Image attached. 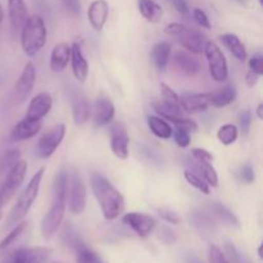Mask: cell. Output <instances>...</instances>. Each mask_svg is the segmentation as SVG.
<instances>
[{
  "label": "cell",
  "instance_id": "cell-1",
  "mask_svg": "<svg viewBox=\"0 0 263 263\" xmlns=\"http://www.w3.org/2000/svg\"><path fill=\"white\" fill-rule=\"evenodd\" d=\"M68 174L64 170H61L55 175L54 180V197L50 208L41 221V234L44 239L49 240L53 238L54 234L58 231L62 225L66 213L67 205V189H68Z\"/></svg>",
  "mask_w": 263,
  "mask_h": 263
},
{
  "label": "cell",
  "instance_id": "cell-2",
  "mask_svg": "<svg viewBox=\"0 0 263 263\" xmlns=\"http://www.w3.org/2000/svg\"><path fill=\"white\" fill-rule=\"evenodd\" d=\"M91 189L105 220L113 221L125 210V198L100 174L91 175Z\"/></svg>",
  "mask_w": 263,
  "mask_h": 263
},
{
  "label": "cell",
  "instance_id": "cell-3",
  "mask_svg": "<svg viewBox=\"0 0 263 263\" xmlns=\"http://www.w3.org/2000/svg\"><path fill=\"white\" fill-rule=\"evenodd\" d=\"M44 172H45V168L41 167V168H39V171L31 177L30 182H28L27 186L25 187V190L21 193L17 202H15L14 207L10 211L9 216H8L7 218V222H5V228H13V226L17 225L18 222H21V221L26 217L28 211L32 207L33 202H35L36 198H37L39 192H40V185L44 176Z\"/></svg>",
  "mask_w": 263,
  "mask_h": 263
},
{
  "label": "cell",
  "instance_id": "cell-4",
  "mask_svg": "<svg viewBox=\"0 0 263 263\" xmlns=\"http://www.w3.org/2000/svg\"><path fill=\"white\" fill-rule=\"evenodd\" d=\"M45 22L40 15H31L21 28V45L27 57H33L46 44Z\"/></svg>",
  "mask_w": 263,
  "mask_h": 263
},
{
  "label": "cell",
  "instance_id": "cell-5",
  "mask_svg": "<svg viewBox=\"0 0 263 263\" xmlns=\"http://www.w3.org/2000/svg\"><path fill=\"white\" fill-rule=\"evenodd\" d=\"M164 32L167 35L176 36L179 43L194 54H202L204 48L203 35L197 30L186 27L181 23H170L164 27Z\"/></svg>",
  "mask_w": 263,
  "mask_h": 263
},
{
  "label": "cell",
  "instance_id": "cell-6",
  "mask_svg": "<svg viewBox=\"0 0 263 263\" xmlns=\"http://www.w3.org/2000/svg\"><path fill=\"white\" fill-rule=\"evenodd\" d=\"M27 162L20 159L8 171L4 182L2 185V189H0V210L14 197V194L18 192L21 185L23 184L26 174H27Z\"/></svg>",
  "mask_w": 263,
  "mask_h": 263
},
{
  "label": "cell",
  "instance_id": "cell-7",
  "mask_svg": "<svg viewBox=\"0 0 263 263\" xmlns=\"http://www.w3.org/2000/svg\"><path fill=\"white\" fill-rule=\"evenodd\" d=\"M64 135H66V126L63 123H57L49 127L39 139L36 145V156L41 159L50 158L63 141Z\"/></svg>",
  "mask_w": 263,
  "mask_h": 263
},
{
  "label": "cell",
  "instance_id": "cell-8",
  "mask_svg": "<svg viewBox=\"0 0 263 263\" xmlns=\"http://www.w3.org/2000/svg\"><path fill=\"white\" fill-rule=\"evenodd\" d=\"M203 51H204L205 58H207L210 73L212 79L216 82L226 81L229 77V67L220 46L213 43V41H208V43H205Z\"/></svg>",
  "mask_w": 263,
  "mask_h": 263
},
{
  "label": "cell",
  "instance_id": "cell-9",
  "mask_svg": "<svg viewBox=\"0 0 263 263\" xmlns=\"http://www.w3.org/2000/svg\"><path fill=\"white\" fill-rule=\"evenodd\" d=\"M68 208L73 215H81L86 208V186L84 180L77 172H74L68 179Z\"/></svg>",
  "mask_w": 263,
  "mask_h": 263
},
{
  "label": "cell",
  "instance_id": "cell-10",
  "mask_svg": "<svg viewBox=\"0 0 263 263\" xmlns=\"http://www.w3.org/2000/svg\"><path fill=\"white\" fill-rule=\"evenodd\" d=\"M122 222L133 229L140 238H146L151 235L157 225L156 220L152 216L139 212L126 213L122 217Z\"/></svg>",
  "mask_w": 263,
  "mask_h": 263
},
{
  "label": "cell",
  "instance_id": "cell-11",
  "mask_svg": "<svg viewBox=\"0 0 263 263\" xmlns=\"http://www.w3.org/2000/svg\"><path fill=\"white\" fill-rule=\"evenodd\" d=\"M181 109L186 113L204 112L212 105V94L210 92H184L180 97Z\"/></svg>",
  "mask_w": 263,
  "mask_h": 263
},
{
  "label": "cell",
  "instance_id": "cell-12",
  "mask_svg": "<svg viewBox=\"0 0 263 263\" xmlns=\"http://www.w3.org/2000/svg\"><path fill=\"white\" fill-rule=\"evenodd\" d=\"M36 80V68L32 62H27L23 67L20 79L14 85V98L18 103H23L30 95Z\"/></svg>",
  "mask_w": 263,
  "mask_h": 263
},
{
  "label": "cell",
  "instance_id": "cell-13",
  "mask_svg": "<svg viewBox=\"0 0 263 263\" xmlns=\"http://www.w3.org/2000/svg\"><path fill=\"white\" fill-rule=\"evenodd\" d=\"M51 107H53L51 95L49 94L48 91L39 92L37 95H35V97L32 98V100H31L30 104H28L25 118L32 121H41L45 116H48Z\"/></svg>",
  "mask_w": 263,
  "mask_h": 263
},
{
  "label": "cell",
  "instance_id": "cell-14",
  "mask_svg": "<svg viewBox=\"0 0 263 263\" xmlns=\"http://www.w3.org/2000/svg\"><path fill=\"white\" fill-rule=\"evenodd\" d=\"M128 144H130V138H128L127 130L122 123H116L110 130V149L113 154L120 159L128 158Z\"/></svg>",
  "mask_w": 263,
  "mask_h": 263
},
{
  "label": "cell",
  "instance_id": "cell-15",
  "mask_svg": "<svg viewBox=\"0 0 263 263\" xmlns=\"http://www.w3.org/2000/svg\"><path fill=\"white\" fill-rule=\"evenodd\" d=\"M51 251L45 247L21 248L9 256L10 263H48Z\"/></svg>",
  "mask_w": 263,
  "mask_h": 263
},
{
  "label": "cell",
  "instance_id": "cell-16",
  "mask_svg": "<svg viewBox=\"0 0 263 263\" xmlns=\"http://www.w3.org/2000/svg\"><path fill=\"white\" fill-rule=\"evenodd\" d=\"M109 14V5L107 0H94L87 10V18L95 31H102Z\"/></svg>",
  "mask_w": 263,
  "mask_h": 263
},
{
  "label": "cell",
  "instance_id": "cell-17",
  "mask_svg": "<svg viewBox=\"0 0 263 263\" xmlns=\"http://www.w3.org/2000/svg\"><path fill=\"white\" fill-rule=\"evenodd\" d=\"M41 126H43L41 121H32L27 120V118H23L22 121H20L12 128V131H10V139L13 141L28 140V139L37 135L39 131L41 130Z\"/></svg>",
  "mask_w": 263,
  "mask_h": 263
},
{
  "label": "cell",
  "instance_id": "cell-18",
  "mask_svg": "<svg viewBox=\"0 0 263 263\" xmlns=\"http://www.w3.org/2000/svg\"><path fill=\"white\" fill-rule=\"evenodd\" d=\"M71 63H72V72L76 80L80 82H85L89 74V64H87L86 58L82 53L81 48L77 43H73L71 46Z\"/></svg>",
  "mask_w": 263,
  "mask_h": 263
},
{
  "label": "cell",
  "instance_id": "cell-19",
  "mask_svg": "<svg viewBox=\"0 0 263 263\" xmlns=\"http://www.w3.org/2000/svg\"><path fill=\"white\" fill-rule=\"evenodd\" d=\"M69 59H71V45H68L67 43H58L51 50L49 66H50L51 71L59 73L66 69Z\"/></svg>",
  "mask_w": 263,
  "mask_h": 263
},
{
  "label": "cell",
  "instance_id": "cell-20",
  "mask_svg": "<svg viewBox=\"0 0 263 263\" xmlns=\"http://www.w3.org/2000/svg\"><path fill=\"white\" fill-rule=\"evenodd\" d=\"M189 166L192 167V170L189 171L194 172L198 176L202 177L205 182H207L210 186H217L218 184V175L216 172L215 167L211 164V162H204V161H198V159H190Z\"/></svg>",
  "mask_w": 263,
  "mask_h": 263
},
{
  "label": "cell",
  "instance_id": "cell-21",
  "mask_svg": "<svg viewBox=\"0 0 263 263\" xmlns=\"http://www.w3.org/2000/svg\"><path fill=\"white\" fill-rule=\"evenodd\" d=\"M8 15L14 30H21L28 18L27 7L23 0H8Z\"/></svg>",
  "mask_w": 263,
  "mask_h": 263
},
{
  "label": "cell",
  "instance_id": "cell-22",
  "mask_svg": "<svg viewBox=\"0 0 263 263\" xmlns=\"http://www.w3.org/2000/svg\"><path fill=\"white\" fill-rule=\"evenodd\" d=\"M116 108L109 99L99 98L94 105V122L97 126H105L113 120Z\"/></svg>",
  "mask_w": 263,
  "mask_h": 263
},
{
  "label": "cell",
  "instance_id": "cell-23",
  "mask_svg": "<svg viewBox=\"0 0 263 263\" xmlns=\"http://www.w3.org/2000/svg\"><path fill=\"white\" fill-rule=\"evenodd\" d=\"M174 66L177 71H180L184 74H187V76H194V74L199 73L200 69H202L199 61L193 58L190 54L185 53V51H177L175 54Z\"/></svg>",
  "mask_w": 263,
  "mask_h": 263
},
{
  "label": "cell",
  "instance_id": "cell-24",
  "mask_svg": "<svg viewBox=\"0 0 263 263\" xmlns=\"http://www.w3.org/2000/svg\"><path fill=\"white\" fill-rule=\"evenodd\" d=\"M170 55H171V45L166 41L157 43L152 50V59H153L154 66L158 71H164L170 62Z\"/></svg>",
  "mask_w": 263,
  "mask_h": 263
},
{
  "label": "cell",
  "instance_id": "cell-25",
  "mask_svg": "<svg viewBox=\"0 0 263 263\" xmlns=\"http://www.w3.org/2000/svg\"><path fill=\"white\" fill-rule=\"evenodd\" d=\"M139 12L151 23H158L163 14L161 5L153 0H139Z\"/></svg>",
  "mask_w": 263,
  "mask_h": 263
},
{
  "label": "cell",
  "instance_id": "cell-26",
  "mask_svg": "<svg viewBox=\"0 0 263 263\" xmlns=\"http://www.w3.org/2000/svg\"><path fill=\"white\" fill-rule=\"evenodd\" d=\"M221 40H222L223 45L230 50V53L235 57L238 61L244 62L248 58V54H247L246 48H244L243 43L240 41V39L234 33H225V35L221 36Z\"/></svg>",
  "mask_w": 263,
  "mask_h": 263
},
{
  "label": "cell",
  "instance_id": "cell-27",
  "mask_svg": "<svg viewBox=\"0 0 263 263\" xmlns=\"http://www.w3.org/2000/svg\"><path fill=\"white\" fill-rule=\"evenodd\" d=\"M72 113H73V121L76 125H84L89 121L91 115V108L86 98L77 97L72 103Z\"/></svg>",
  "mask_w": 263,
  "mask_h": 263
},
{
  "label": "cell",
  "instance_id": "cell-28",
  "mask_svg": "<svg viewBox=\"0 0 263 263\" xmlns=\"http://www.w3.org/2000/svg\"><path fill=\"white\" fill-rule=\"evenodd\" d=\"M148 127L153 135H156L159 139H164V140L171 138L172 133H174V130L168 125V122H166L163 118L158 117V116H149Z\"/></svg>",
  "mask_w": 263,
  "mask_h": 263
},
{
  "label": "cell",
  "instance_id": "cell-29",
  "mask_svg": "<svg viewBox=\"0 0 263 263\" xmlns=\"http://www.w3.org/2000/svg\"><path fill=\"white\" fill-rule=\"evenodd\" d=\"M189 220L192 222V225L195 229H198L200 233H211V231H213V228H215L212 215H208L205 212L193 211L189 215Z\"/></svg>",
  "mask_w": 263,
  "mask_h": 263
},
{
  "label": "cell",
  "instance_id": "cell-30",
  "mask_svg": "<svg viewBox=\"0 0 263 263\" xmlns=\"http://www.w3.org/2000/svg\"><path fill=\"white\" fill-rule=\"evenodd\" d=\"M210 211L215 217H217L221 222L226 223L229 226H234V228H239V220L236 218V216L231 212L229 208H226L225 205H222L221 203H212L210 205Z\"/></svg>",
  "mask_w": 263,
  "mask_h": 263
},
{
  "label": "cell",
  "instance_id": "cell-31",
  "mask_svg": "<svg viewBox=\"0 0 263 263\" xmlns=\"http://www.w3.org/2000/svg\"><path fill=\"white\" fill-rule=\"evenodd\" d=\"M152 107H153V109L156 110V113H158V115L161 116L163 120L171 121V122H174L175 120H177V118H180L184 116L182 115V112H184V110L179 109V108L171 107V105L166 104V103H163L162 100L152 103Z\"/></svg>",
  "mask_w": 263,
  "mask_h": 263
},
{
  "label": "cell",
  "instance_id": "cell-32",
  "mask_svg": "<svg viewBox=\"0 0 263 263\" xmlns=\"http://www.w3.org/2000/svg\"><path fill=\"white\" fill-rule=\"evenodd\" d=\"M236 98V90L233 85L225 86L222 90L217 92V94L212 95V105L217 108L226 107V105L231 104Z\"/></svg>",
  "mask_w": 263,
  "mask_h": 263
},
{
  "label": "cell",
  "instance_id": "cell-33",
  "mask_svg": "<svg viewBox=\"0 0 263 263\" xmlns=\"http://www.w3.org/2000/svg\"><path fill=\"white\" fill-rule=\"evenodd\" d=\"M73 251L76 252V263H105L94 251L87 248L82 241Z\"/></svg>",
  "mask_w": 263,
  "mask_h": 263
},
{
  "label": "cell",
  "instance_id": "cell-34",
  "mask_svg": "<svg viewBox=\"0 0 263 263\" xmlns=\"http://www.w3.org/2000/svg\"><path fill=\"white\" fill-rule=\"evenodd\" d=\"M239 130L233 123H226L221 126L217 131V139L223 144V145H231L238 140Z\"/></svg>",
  "mask_w": 263,
  "mask_h": 263
},
{
  "label": "cell",
  "instance_id": "cell-35",
  "mask_svg": "<svg viewBox=\"0 0 263 263\" xmlns=\"http://www.w3.org/2000/svg\"><path fill=\"white\" fill-rule=\"evenodd\" d=\"M27 225L28 223L26 222V221H21V222H18L17 225L13 226L12 230H10V233L7 234V236H5V238L0 241V251H3V249H7L8 247L12 246V244L14 243V241L17 240L21 235H22L23 231L27 229Z\"/></svg>",
  "mask_w": 263,
  "mask_h": 263
},
{
  "label": "cell",
  "instance_id": "cell-36",
  "mask_svg": "<svg viewBox=\"0 0 263 263\" xmlns=\"http://www.w3.org/2000/svg\"><path fill=\"white\" fill-rule=\"evenodd\" d=\"M184 177H185V180H186V181L189 182V184L192 185L193 187H195L197 190H199L200 193H203V194H205V195L210 194V187L211 186L207 184V182L204 181V180L202 179V177L198 176L197 174H194V172L186 170V171L184 172Z\"/></svg>",
  "mask_w": 263,
  "mask_h": 263
},
{
  "label": "cell",
  "instance_id": "cell-37",
  "mask_svg": "<svg viewBox=\"0 0 263 263\" xmlns=\"http://www.w3.org/2000/svg\"><path fill=\"white\" fill-rule=\"evenodd\" d=\"M161 95H162V102L166 104L171 105L174 108H179L181 109V104H180V97L168 86L167 84H161Z\"/></svg>",
  "mask_w": 263,
  "mask_h": 263
},
{
  "label": "cell",
  "instance_id": "cell-38",
  "mask_svg": "<svg viewBox=\"0 0 263 263\" xmlns=\"http://www.w3.org/2000/svg\"><path fill=\"white\" fill-rule=\"evenodd\" d=\"M20 161V151L17 149H10L4 153L2 157V170H10L17 162Z\"/></svg>",
  "mask_w": 263,
  "mask_h": 263
},
{
  "label": "cell",
  "instance_id": "cell-39",
  "mask_svg": "<svg viewBox=\"0 0 263 263\" xmlns=\"http://www.w3.org/2000/svg\"><path fill=\"white\" fill-rule=\"evenodd\" d=\"M158 215L163 218L166 222L172 223V225H179L181 222V217L179 216V213L176 211H174L170 207H161L158 210Z\"/></svg>",
  "mask_w": 263,
  "mask_h": 263
},
{
  "label": "cell",
  "instance_id": "cell-40",
  "mask_svg": "<svg viewBox=\"0 0 263 263\" xmlns=\"http://www.w3.org/2000/svg\"><path fill=\"white\" fill-rule=\"evenodd\" d=\"M139 154L144 157V159L148 162H151L152 164H156V166H161L162 164V157L159 156L157 152H154L153 149L148 148L145 145L140 146V151H139Z\"/></svg>",
  "mask_w": 263,
  "mask_h": 263
},
{
  "label": "cell",
  "instance_id": "cell-41",
  "mask_svg": "<svg viewBox=\"0 0 263 263\" xmlns=\"http://www.w3.org/2000/svg\"><path fill=\"white\" fill-rule=\"evenodd\" d=\"M239 126H240V130L243 133V135H248L249 131H251L252 126V113L251 110L246 109L241 110L240 115H239Z\"/></svg>",
  "mask_w": 263,
  "mask_h": 263
},
{
  "label": "cell",
  "instance_id": "cell-42",
  "mask_svg": "<svg viewBox=\"0 0 263 263\" xmlns=\"http://www.w3.org/2000/svg\"><path fill=\"white\" fill-rule=\"evenodd\" d=\"M172 135H174L175 141H176L177 145L181 146V148H187V146L190 145L192 139H190L189 131L184 130V128H176V131L172 133Z\"/></svg>",
  "mask_w": 263,
  "mask_h": 263
},
{
  "label": "cell",
  "instance_id": "cell-43",
  "mask_svg": "<svg viewBox=\"0 0 263 263\" xmlns=\"http://www.w3.org/2000/svg\"><path fill=\"white\" fill-rule=\"evenodd\" d=\"M208 258H210V263H230L225 254L222 253L218 247L211 246L210 252H208Z\"/></svg>",
  "mask_w": 263,
  "mask_h": 263
},
{
  "label": "cell",
  "instance_id": "cell-44",
  "mask_svg": "<svg viewBox=\"0 0 263 263\" xmlns=\"http://www.w3.org/2000/svg\"><path fill=\"white\" fill-rule=\"evenodd\" d=\"M193 18H194V21L200 26V27L207 28V30L211 28L210 18L205 14L204 10H202L200 8H194V9H193Z\"/></svg>",
  "mask_w": 263,
  "mask_h": 263
},
{
  "label": "cell",
  "instance_id": "cell-45",
  "mask_svg": "<svg viewBox=\"0 0 263 263\" xmlns=\"http://www.w3.org/2000/svg\"><path fill=\"white\" fill-rule=\"evenodd\" d=\"M239 179L240 181L246 182V184H252L254 182V179H256V174H254V170L251 164H244L243 167L239 171Z\"/></svg>",
  "mask_w": 263,
  "mask_h": 263
},
{
  "label": "cell",
  "instance_id": "cell-46",
  "mask_svg": "<svg viewBox=\"0 0 263 263\" xmlns=\"http://www.w3.org/2000/svg\"><path fill=\"white\" fill-rule=\"evenodd\" d=\"M159 239H161L164 244H174L176 243L177 240L176 234H175L171 229L167 228V226H161V228H159Z\"/></svg>",
  "mask_w": 263,
  "mask_h": 263
},
{
  "label": "cell",
  "instance_id": "cell-47",
  "mask_svg": "<svg viewBox=\"0 0 263 263\" xmlns=\"http://www.w3.org/2000/svg\"><path fill=\"white\" fill-rule=\"evenodd\" d=\"M63 7L73 15H80L81 13V2L80 0H61Z\"/></svg>",
  "mask_w": 263,
  "mask_h": 263
},
{
  "label": "cell",
  "instance_id": "cell-48",
  "mask_svg": "<svg viewBox=\"0 0 263 263\" xmlns=\"http://www.w3.org/2000/svg\"><path fill=\"white\" fill-rule=\"evenodd\" d=\"M192 156L194 159H198V161H204V162H212L213 156L208 151L202 148H194L192 149Z\"/></svg>",
  "mask_w": 263,
  "mask_h": 263
},
{
  "label": "cell",
  "instance_id": "cell-49",
  "mask_svg": "<svg viewBox=\"0 0 263 263\" xmlns=\"http://www.w3.org/2000/svg\"><path fill=\"white\" fill-rule=\"evenodd\" d=\"M249 68L258 73L259 76L263 74V58L261 55H253L249 59Z\"/></svg>",
  "mask_w": 263,
  "mask_h": 263
},
{
  "label": "cell",
  "instance_id": "cell-50",
  "mask_svg": "<svg viewBox=\"0 0 263 263\" xmlns=\"http://www.w3.org/2000/svg\"><path fill=\"white\" fill-rule=\"evenodd\" d=\"M171 2L180 14L185 15V17H186V15H189L190 9H189V4H187L186 0H171Z\"/></svg>",
  "mask_w": 263,
  "mask_h": 263
},
{
  "label": "cell",
  "instance_id": "cell-51",
  "mask_svg": "<svg viewBox=\"0 0 263 263\" xmlns=\"http://www.w3.org/2000/svg\"><path fill=\"white\" fill-rule=\"evenodd\" d=\"M226 251H228L229 257H230V259H231L230 263H241L240 254L238 253V251H236V248L233 246V244L231 243L226 244Z\"/></svg>",
  "mask_w": 263,
  "mask_h": 263
},
{
  "label": "cell",
  "instance_id": "cell-52",
  "mask_svg": "<svg viewBox=\"0 0 263 263\" xmlns=\"http://www.w3.org/2000/svg\"><path fill=\"white\" fill-rule=\"evenodd\" d=\"M258 79H259V74L256 73L254 71H252V69H249L248 73H247V76H246L247 85H248L249 87L256 86L257 82H258Z\"/></svg>",
  "mask_w": 263,
  "mask_h": 263
},
{
  "label": "cell",
  "instance_id": "cell-53",
  "mask_svg": "<svg viewBox=\"0 0 263 263\" xmlns=\"http://www.w3.org/2000/svg\"><path fill=\"white\" fill-rule=\"evenodd\" d=\"M186 262L187 263H203L199 258H198V257H195V256H189V257H187Z\"/></svg>",
  "mask_w": 263,
  "mask_h": 263
},
{
  "label": "cell",
  "instance_id": "cell-54",
  "mask_svg": "<svg viewBox=\"0 0 263 263\" xmlns=\"http://www.w3.org/2000/svg\"><path fill=\"white\" fill-rule=\"evenodd\" d=\"M256 112H257V117H258L259 120H262L263 118V104H258Z\"/></svg>",
  "mask_w": 263,
  "mask_h": 263
},
{
  "label": "cell",
  "instance_id": "cell-55",
  "mask_svg": "<svg viewBox=\"0 0 263 263\" xmlns=\"http://www.w3.org/2000/svg\"><path fill=\"white\" fill-rule=\"evenodd\" d=\"M3 20H4V9H3V5L0 3V26H2Z\"/></svg>",
  "mask_w": 263,
  "mask_h": 263
},
{
  "label": "cell",
  "instance_id": "cell-56",
  "mask_svg": "<svg viewBox=\"0 0 263 263\" xmlns=\"http://www.w3.org/2000/svg\"><path fill=\"white\" fill-rule=\"evenodd\" d=\"M0 263H10V258H9V257H7V258H5L4 261L0 262Z\"/></svg>",
  "mask_w": 263,
  "mask_h": 263
},
{
  "label": "cell",
  "instance_id": "cell-57",
  "mask_svg": "<svg viewBox=\"0 0 263 263\" xmlns=\"http://www.w3.org/2000/svg\"><path fill=\"white\" fill-rule=\"evenodd\" d=\"M239 3H240V4H247V2H248V0H238Z\"/></svg>",
  "mask_w": 263,
  "mask_h": 263
},
{
  "label": "cell",
  "instance_id": "cell-58",
  "mask_svg": "<svg viewBox=\"0 0 263 263\" xmlns=\"http://www.w3.org/2000/svg\"><path fill=\"white\" fill-rule=\"evenodd\" d=\"M259 4H262V0H259Z\"/></svg>",
  "mask_w": 263,
  "mask_h": 263
},
{
  "label": "cell",
  "instance_id": "cell-59",
  "mask_svg": "<svg viewBox=\"0 0 263 263\" xmlns=\"http://www.w3.org/2000/svg\"><path fill=\"white\" fill-rule=\"evenodd\" d=\"M51 263H61V262H51Z\"/></svg>",
  "mask_w": 263,
  "mask_h": 263
}]
</instances>
